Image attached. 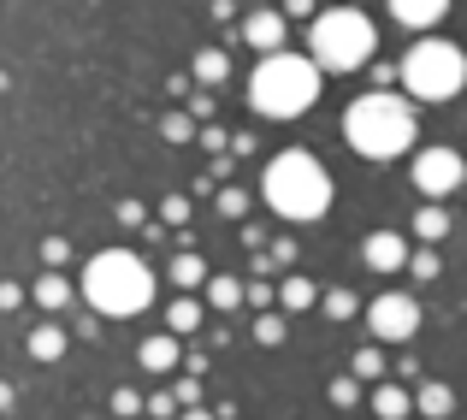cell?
<instances>
[{
    "label": "cell",
    "instance_id": "cell-1",
    "mask_svg": "<svg viewBox=\"0 0 467 420\" xmlns=\"http://www.w3.org/2000/svg\"><path fill=\"white\" fill-rule=\"evenodd\" d=\"M343 137L355 142V154L367 160H397L414 148V107L390 89H373L343 113Z\"/></svg>",
    "mask_w": 467,
    "mask_h": 420
},
{
    "label": "cell",
    "instance_id": "cell-2",
    "mask_svg": "<svg viewBox=\"0 0 467 420\" xmlns=\"http://www.w3.org/2000/svg\"><path fill=\"white\" fill-rule=\"evenodd\" d=\"M83 302L107 320H130L154 302V273L125 249H107L83 267Z\"/></svg>",
    "mask_w": 467,
    "mask_h": 420
},
{
    "label": "cell",
    "instance_id": "cell-3",
    "mask_svg": "<svg viewBox=\"0 0 467 420\" xmlns=\"http://www.w3.org/2000/svg\"><path fill=\"white\" fill-rule=\"evenodd\" d=\"M261 190H266V202H273V214L278 219H296V226H308V219H319L331 207L326 166H319L314 154H302V148H290V154H278L273 166H266Z\"/></svg>",
    "mask_w": 467,
    "mask_h": 420
},
{
    "label": "cell",
    "instance_id": "cell-4",
    "mask_svg": "<svg viewBox=\"0 0 467 420\" xmlns=\"http://www.w3.org/2000/svg\"><path fill=\"white\" fill-rule=\"evenodd\" d=\"M249 101L261 107L266 119H296L319 101V66L302 54H273L254 66L249 78Z\"/></svg>",
    "mask_w": 467,
    "mask_h": 420
},
{
    "label": "cell",
    "instance_id": "cell-5",
    "mask_svg": "<svg viewBox=\"0 0 467 420\" xmlns=\"http://www.w3.org/2000/svg\"><path fill=\"white\" fill-rule=\"evenodd\" d=\"M373 59V18L355 6L319 12L314 18V66L319 71H355Z\"/></svg>",
    "mask_w": 467,
    "mask_h": 420
},
{
    "label": "cell",
    "instance_id": "cell-6",
    "mask_svg": "<svg viewBox=\"0 0 467 420\" xmlns=\"http://www.w3.org/2000/svg\"><path fill=\"white\" fill-rule=\"evenodd\" d=\"M402 83H409L414 101H450V95H462V83H467V54L456 42L426 36V42H414L409 59H402Z\"/></svg>",
    "mask_w": 467,
    "mask_h": 420
},
{
    "label": "cell",
    "instance_id": "cell-7",
    "mask_svg": "<svg viewBox=\"0 0 467 420\" xmlns=\"http://www.w3.org/2000/svg\"><path fill=\"white\" fill-rule=\"evenodd\" d=\"M367 326H373L379 343H409L414 331H420V302H414L409 290H385L367 308Z\"/></svg>",
    "mask_w": 467,
    "mask_h": 420
},
{
    "label": "cell",
    "instance_id": "cell-8",
    "mask_svg": "<svg viewBox=\"0 0 467 420\" xmlns=\"http://www.w3.org/2000/svg\"><path fill=\"white\" fill-rule=\"evenodd\" d=\"M462 178H467V166H462L456 148H420L414 154V190L426 202H444L450 190H462Z\"/></svg>",
    "mask_w": 467,
    "mask_h": 420
},
{
    "label": "cell",
    "instance_id": "cell-9",
    "mask_svg": "<svg viewBox=\"0 0 467 420\" xmlns=\"http://www.w3.org/2000/svg\"><path fill=\"white\" fill-rule=\"evenodd\" d=\"M409 255H414V243L402 237V231H373V237L361 243V261L373 267V273H402Z\"/></svg>",
    "mask_w": 467,
    "mask_h": 420
},
{
    "label": "cell",
    "instance_id": "cell-10",
    "mask_svg": "<svg viewBox=\"0 0 467 420\" xmlns=\"http://www.w3.org/2000/svg\"><path fill=\"white\" fill-rule=\"evenodd\" d=\"M243 42L261 47L266 59L285 54V12H249V24H243Z\"/></svg>",
    "mask_w": 467,
    "mask_h": 420
},
{
    "label": "cell",
    "instance_id": "cell-11",
    "mask_svg": "<svg viewBox=\"0 0 467 420\" xmlns=\"http://www.w3.org/2000/svg\"><path fill=\"white\" fill-rule=\"evenodd\" d=\"M444 0H390V18L409 24V30H432V24H444Z\"/></svg>",
    "mask_w": 467,
    "mask_h": 420
},
{
    "label": "cell",
    "instance_id": "cell-12",
    "mask_svg": "<svg viewBox=\"0 0 467 420\" xmlns=\"http://www.w3.org/2000/svg\"><path fill=\"white\" fill-rule=\"evenodd\" d=\"M137 362L149 367V373H171V367H178V338H171V331H160V338H149L137 350Z\"/></svg>",
    "mask_w": 467,
    "mask_h": 420
},
{
    "label": "cell",
    "instance_id": "cell-13",
    "mask_svg": "<svg viewBox=\"0 0 467 420\" xmlns=\"http://www.w3.org/2000/svg\"><path fill=\"white\" fill-rule=\"evenodd\" d=\"M409 409H414V397L402 385H390V379H385V385H373V415L379 420H402Z\"/></svg>",
    "mask_w": 467,
    "mask_h": 420
},
{
    "label": "cell",
    "instance_id": "cell-14",
    "mask_svg": "<svg viewBox=\"0 0 467 420\" xmlns=\"http://www.w3.org/2000/svg\"><path fill=\"white\" fill-rule=\"evenodd\" d=\"M414 409H420V415H432V420H444V415H456V391H450V385H420Z\"/></svg>",
    "mask_w": 467,
    "mask_h": 420
},
{
    "label": "cell",
    "instance_id": "cell-15",
    "mask_svg": "<svg viewBox=\"0 0 467 420\" xmlns=\"http://www.w3.org/2000/svg\"><path fill=\"white\" fill-rule=\"evenodd\" d=\"M444 231H450V214H444L438 202H426L420 214H414V237H420V243H438Z\"/></svg>",
    "mask_w": 467,
    "mask_h": 420
},
{
    "label": "cell",
    "instance_id": "cell-16",
    "mask_svg": "<svg viewBox=\"0 0 467 420\" xmlns=\"http://www.w3.org/2000/svg\"><path fill=\"white\" fill-rule=\"evenodd\" d=\"M166 326H171V338H178V331H195L202 326V302H195V296H178V302L166 308Z\"/></svg>",
    "mask_w": 467,
    "mask_h": 420
},
{
    "label": "cell",
    "instance_id": "cell-17",
    "mask_svg": "<svg viewBox=\"0 0 467 420\" xmlns=\"http://www.w3.org/2000/svg\"><path fill=\"white\" fill-rule=\"evenodd\" d=\"M30 355H36V362H59V355H66V331H59V326L30 331Z\"/></svg>",
    "mask_w": 467,
    "mask_h": 420
},
{
    "label": "cell",
    "instance_id": "cell-18",
    "mask_svg": "<svg viewBox=\"0 0 467 420\" xmlns=\"http://www.w3.org/2000/svg\"><path fill=\"white\" fill-rule=\"evenodd\" d=\"M278 296H285V308H290V314H302V308H314L319 302V290H314V278H285V290H278Z\"/></svg>",
    "mask_w": 467,
    "mask_h": 420
},
{
    "label": "cell",
    "instance_id": "cell-19",
    "mask_svg": "<svg viewBox=\"0 0 467 420\" xmlns=\"http://www.w3.org/2000/svg\"><path fill=\"white\" fill-rule=\"evenodd\" d=\"M36 302H42V308H47V314H59V308H66V302H71V284H66V278H59V273H47L42 284H36Z\"/></svg>",
    "mask_w": 467,
    "mask_h": 420
},
{
    "label": "cell",
    "instance_id": "cell-20",
    "mask_svg": "<svg viewBox=\"0 0 467 420\" xmlns=\"http://www.w3.org/2000/svg\"><path fill=\"white\" fill-rule=\"evenodd\" d=\"M171 284H178V290H195V284H202V255L183 249L178 261H171Z\"/></svg>",
    "mask_w": 467,
    "mask_h": 420
},
{
    "label": "cell",
    "instance_id": "cell-21",
    "mask_svg": "<svg viewBox=\"0 0 467 420\" xmlns=\"http://www.w3.org/2000/svg\"><path fill=\"white\" fill-rule=\"evenodd\" d=\"M207 302H213V308H237L243 302V284L237 278H207Z\"/></svg>",
    "mask_w": 467,
    "mask_h": 420
},
{
    "label": "cell",
    "instance_id": "cell-22",
    "mask_svg": "<svg viewBox=\"0 0 467 420\" xmlns=\"http://www.w3.org/2000/svg\"><path fill=\"white\" fill-rule=\"evenodd\" d=\"M195 78H202V83H219V78H225V54H219V47L195 54Z\"/></svg>",
    "mask_w": 467,
    "mask_h": 420
},
{
    "label": "cell",
    "instance_id": "cell-23",
    "mask_svg": "<svg viewBox=\"0 0 467 420\" xmlns=\"http://www.w3.org/2000/svg\"><path fill=\"white\" fill-rule=\"evenodd\" d=\"M319 308H326L331 320H349V314H355L361 302H355V290H326V302H319Z\"/></svg>",
    "mask_w": 467,
    "mask_h": 420
},
{
    "label": "cell",
    "instance_id": "cell-24",
    "mask_svg": "<svg viewBox=\"0 0 467 420\" xmlns=\"http://www.w3.org/2000/svg\"><path fill=\"white\" fill-rule=\"evenodd\" d=\"M331 403H337V409L361 403V379H331Z\"/></svg>",
    "mask_w": 467,
    "mask_h": 420
},
{
    "label": "cell",
    "instance_id": "cell-25",
    "mask_svg": "<svg viewBox=\"0 0 467 420\" xmlns=\"http://www.w3.org/2000/svg\"><path fill=\"white\" fill-rule=\"evenodd\" d=\"M379 373H385V355H379V350H361V355H355V379H379Z\"/></svg>",
    "mask_w": 467,
    "mask_h": 420
},
{
    "label": "cell",
    "instance_id": "cell-26",
    "mask_svg": "<svg viewBox=\"0 0 467 420\" xmlns=\"http://www.w3.org/2000/svg\"><path fill=\"white\" fill-rule=\"evenodd\" d=\"M409 267H414V278H438V249H414Z\"/></svg>",
    "mask_w": 467,
    "mask_h": 420
},
{
    "label": "cell",
    "instance_id": "cell-27",
    "mask_svg": "<svg viewBox=\"0 0 467 420\" xmlns=\"http://www.w3.org/2000/svg\"><path fill=\"white\" fill-rule=\"evenodd\" d=\"M160 214H166V226H183V219H190V202H183V195H166Z\"/></svg>",
    "mask_w": 467,
    "mask_h": 420
},
{
    "label": "cell",
    "instance_id": "cell-28",
    "mask_svg": "<svg viewBox=\"0 0 467 420\" xmlns=\"http://www.w3.org/2000/svg\"><path fill=\"white\" fill-rule=\"evenodd\" d=\"M254 338H261V343H278V338H285V320H278V314H266L261 326H254Z\"/></svg>",
    "mask_w": 467,
    "mask_h": 420
},
{
    "label": "cell",
    "instance_id": "cell-29",
    "mask_svg": "<svg viewBox=\"0 0 467 420\" xmlns=\"http://www.w3.org/2000/svg\"><path fill=\"white\" fill-rule=\"evenodd\" d=\"M66 255H71V243H66V237H47V243H42V261H47V267H59Z\"/></svg>",
    "mask_w": 467,
    "mask_h": 420
},
{
    "label": "cell",
    "instance_id": "cell-30",
    "mask_svg": "<svg viewBox=\"0 0 467 420\" xmlns=\"http://www.w3.org/2000/svg\"><path fill=\"white\" fill-rule=\"evenodd\" d=\"M137 409H142L137 391H113V415H137Z\"/></svg>",
    "mask_w": 467,
    "mask_h": 420
},
{
    "label": "cell",
    "instance_id": "cell-31",
    "mask_svg": "<svg viewBox=\"0 0 467 420\" xmlns=\"http://www.w3.org/2000/svg\"><path fill=\"white\" fill-rule=\"evenodd\" d=\"M243 207H249V202H243V190H225V195H219V214H231V219H237Z\"/></svg>",
    "mask_w": 467,
    "mask_h": 420
},
{
    "label": "cell",
    "instance_id": "cell-32",
    "mask_svg": "<svg viewBox=\"0 0 467 420\" xmlns=\"http://www.w3.org/2000/svg\"><path fill=\"white\" fill-rule=\"evenodd\" d=\"M24 302V290H18V284H0V308H18Z\"/></svg>",
    "mask_w": 467,
    "mask_h": 420
},
{
    "label": "cell",
    "instance_id": "cell-33",
    "mask_svg": "<svg viewBox=\"0 0 467 420\" xmlns=\"http://www.w3.org/2000/svg\"><path fill=\"white\" fill-rule=\"evenodd\" d=\"M6 403H12V385H0V409H6Z\"/></svg>",
    "mask_w": 467,
    "mask_h": 420
},
{
    "label": "cell",
    "instance_id": "cell-34",
    "mask_svg": "<svg viewBox=\"0 0 467 420\" xmlns=\"http://www.w3.org/2000/svg\"><path fill=\"white\" fill-rule=\"evenodd\" d=\"M183 420H213V415H183Z\"/></svg>",
    "mask_w": 467,
    "mask_h": 420
}]
</instances>
